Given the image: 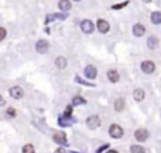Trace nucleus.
Listing matches in <instances>:
<instances>
[{
    "instance_id": "obj_19",
    "label": "nucleus",
    "mask_w": 161,
    "mask_h": 153,
    "mask_svg": "<svg viewBox=\"0 0 161 153\" xmlns=\"http://www.w3.org/2000/svg\"><path fill=\"white\" fill-rule=\"evenodd\" d=\"M151 22L154 24H161V13L160 12H155L151 14Z\"/></svg>"
},
{
    "instance_id": "obj_26",
    "label": "nucleus",
    "mask_w": 161,
    "mask_h": 153,
    "mask_svg": "<svg viewBox=\"0 0 161 153\" xmlns=\"http://www.w3.org/2000/svg\"><path fill=\"white\" fill-rule=\"evenodd\" d=\"M76 82L77 83H81V84H84V85H90V87H94V84H92V83H88V82H84V80H82L79 77H76Z\"/></svg>"
},
{
    "instance_id": "obj_3",
    "label": "nucleus",
    "mask_w": 161,
    "mask_h": 153,
    "mask_svg": "<svg viewBox=\"0 0 161 153\" xmlns=\"http://www.w3.org/2000/svg\"><path fill=\"white\" fill-rule=\"evenodd\" d=\"M108 133L112 138H121L123 136V129L117 124H112L108 129Z\"/></svg>"
},
{
    "instance_id": "obj_7",
    "label": "nucleus",
    "mask_w": 161,
    "mask_h": 153,
    "mask_svg": "<svg viewBox=\"0 0 161 153\" xmlns=\"http://www.w3.org/2000/svg\"><path fill=\"white\" fill-rule=\"evenodd\" d=\"M53 139H54L56 143H58L60 146H67V137L63 132H57V133H54Z\"/></svg>"
},
{
    "instance_id": "obj_20",
    "label": "nucleus",
    "mask_w": 161,
    "mask_h": 153,
    "mask_svg": "<svg viewBox=\"0 0 161 153\" xmlns=\"http://www.w3.org/2000/svg\"><path fill=\"white\" fill-rule=\"evenodd\" d=\"M115 109H116L117 112L123 110V109H125V100H123V99H117V100L115 102Z\"/></svg>"
},
{
    "instance_id": "obj_6",
    "label": "nucleus",
    "mask_w": 161,
    "mask_h": 153,
    "mask_svg": "<svg viewBox=\"0 0 161 153\" xmlns=\"http://www.w3.org/2000/svg\"><path fill=\"white\" fill-rule=\"evenodd\" d=\"M81 29H82L83 33L91 34L94 30V26H93V23L91 22V20H83V22L81 23Z\"/></svg>"
},
{
    "instance_id": "obj_18",
    "label": "nucleus",
    "mask_w": 161,
    "mask_h": 153,
    "mask_svg": "<svg viewBox=\"0 0 161 153\" xmlns=\"http://www.w3.org/2000/svg\"><path fill=\"white\" fill-rule=\"evenodd\" d=\"M134 98H135V100H137V102L144 100V98H145V92H144L142 89H136V90L134 92Z\"/></svg>"
},
{
    "instance_id": "obj_8",
    "label": "nucleus",
    "mask_w": 161,
    "mask_h": 153,
    "mask_svg": "<svg viewBox=\"0 0 161 153\" xmlns=\"http://www.w3.org/2000/svg\"><path fill=\"white\" fill-rule=\"evenodd\" d=\"M135 138H136L138 142H145V141L148 138V132H147L146 129H144V128L137 129V130L135 132Z\"/></svg>"
},
{
    "instance_id": "obj_5",
    "label": "nucleus",
    "mask_w": 161,
    "mask_h": 153,
    "mask_svg": "<svg viewBox=\"0 0 161 153\" xmlns=\"http://www.w3.org/2000/svg\"><path fill=\"white\" fill-rule=\"evenodd\" d=\"M141 69L146 74H151L155 70V64H154V62H151V60H145V62H142V64H141Z\"/></svg>"
},
{
    "instance_id": "obj_23",
    "label": "nucleus",
    "mask_w": 161,
    "mask_h": 153,
    "mask_svg": "<svg viewBox=\"0 0 161 153\" xmlns=\"http://www.w3.org/2000/svg\"><path fill=\"white\" fill-rule=\"evenodd\" d=\"M86 99H83L82 97H76L73 99V106H79V104H84Z\"/></svg>"
},
{
    "instance_id": "obj_30",
    "label": "nucleus",
    "mask_w": 161,
    "mask_h": 153,
    "mask_svg": "<svg viewBox=\"0 0 161 153\" xmlns=\"http://www.w3.org/2000/svg\"><path fill=\"white\" fill-rule=\"evenodd\" d=\"M54 153H67V152H66V151H64L63 148H58V149H57V151H56Z\"/></svg>"
},
{
    "instance_id": "obj_4",
    "label": "nucleus",
    "mask_w": 161,
    "mask_h": 153,
    "mask_svg": "<svg viewBox=\"0 0 161 153\" xmlns=\"http://www.w3.org/2000/svg\"><path fill=\"white\" fill-rule=\"evenodd\" d=\"M35 49H37V52L40 53V54H44L48 52V49H49V43L47 42V40L44 39H40L35 44Z\"/></svg>"
},
{
    "instance_id": "obj_16",
    "label": "nucleus",
    "mask_w": 161,
    "mask_h": 153,
    "mask_svg": "<svg viewBox=\"0 0 161 153\" xmlns=\"http://www.w3.org/2000/svg\"><path fill=\"white\" fill-rule=\"evenodd\" d=\"M68 15L67 14H50V15H47V19H46V23H49L52 20H56V19H66Z\"/></svg>"
},
{
    "instance_id": "obj_9",
    "label": "nucleus",
    "mask_w": 161,
    "mask_h": 153,
    "mask_svg": "<svg viewBox=\"0 0 161 153\" xmlns=\"http://www.w3.org/2000/svg\"><path fill=\"white\" fill-rule=\"evenodd\" d=\"M84 75L88 79H94L96 75H97V69H96L93 65H87L84 69Z\"/></svg>"
},
{
    "instance_id": "obj_28",
    "label": "nucleus",
    "mask_w": 161,
    "mask_h": 153,
    "mask_svg": "<svg viewBox=\"0 0 161 153\" xmlns=\"http://www.w3.org/2000/svg\"><path fill=\"white\" fill-rule=\"evenodd\" d=\"M63 116H67V117H71L72 116V107H67L66 110H64Z\"/></svg>"
},
{
    "instance_id": "obj_14",
    "label": "nucleus",
    "mask_w": 161,
    "mask_h": 153,
    "mask_svg": "<svg viewBox=\"0 0 161 153\" xmlns=\"http://www.w3.org/2000/svg\"><path fill=\"white\" fill-rule=\"evenodd\" d=\"M58 6L62 12H68V10L72 8V4H71L69 0H60L58 3Z\"/></svg>"
},
{
    "instance_id": "obj_33",
    "label": "nucleus",
    "mask_w": 161,
    "mask_h": 153,
    "mask_svg": "<svg viewBox=\"0 0 161 153\" xmlns=\"http://www.w3.org/2000/svg\"><path fill=\"white\" fill-rule=\"evenodd\" d=\"M144 2H145V3H148V2H151V0H144Z\"/></svg>"
},
{
    "instance_id": "obj_35",
    "label": "nucleus",
    "mask_w": 161,
    "mask_h": 153,
    "mask_svg": "<svg viewBox=\"0 0 161 153\" xmlns=\"http://www.w3.org/2000/svg\"><path fill=\"white\" fill-rule=\"evenodd\" d=\"M74 153H76V152H74Z\"/></svg>"
},
{
    "instance_id": "obj_13",
    "label": "nucleus",
    "mask_w": 161,
    "mask_h": 153,
    "mask_svg": "<svg viewBox=\"0 0 161 153\" xmlns=\"http://www.w3.org/2000/svg\"><path fill=\"white\" fill-rule=\"evenodd\" d=\"M58 123H59V126H62V127H68V126H71V124L73 123V120L71 119V117L62 116V117H59V119H58Z\"/></svg>"
},
{
    "instance_id": "obj_10",
    "label": "nucleus",
    "mask_w": 161,
    "mask_h": 153,
    "mask_svg": "<svg viewBox=\"0 0 161 153\" xmlns=\"http://www.w3.org/2000/svg\"><path fill=\"white\" fill-rule=\"evenodd\" d=\"M97 29L100 30V33H107L110 30V24L106 22V20L103 19H100L98 22H97Z\"/></svg>"
},
{
    "instance_id": "obj_21",
    "label": "nucleus",
    "mask_w": 161,
    "mask_h": 153,
    "mask_svg": "<svg viewBox=\"0 0 161 153\" xmlns=\"http://www.w3.org/2000/svg\"><path fill=\"white\" fill-rule=\"evenodd\" d=\"M130 151H131V153H145V148L144 147H141V146H131V148H130Z\"/></svg>"
},
{
    "instance_id": "obj_24",
    "label": "nucleus",
    "mask_w": 161,
    "mask_h": 153,
    "mask_svg": "<svg viewBox=\"0 0 161 153\" xmlns=\"http://www.w3.org/2000/svg\"><path fill=\"white\" fill-rule=\"evenodd\" d=\"M6 116H8L9 118H14V117L16 116V112H15V109H14V108H12V107H10V108H8V109H6Z\"/></svg>"
},
{
    "instance_id": "obj_11",
    "label": "nucleus",
    "mask_w": 161,
    "mask_h": 153,
    "mask_svg": "<svg viewBox=\"0 0 161 153\" xmlns=\"http://www.w3.org/2000/svg\"><path fill=\"white\" fill-rule=\"evenodd\" d=\"M107 77H108V80L112 82V83H116V82H119V79H120V74L116 69H110L108 72H107Z\"/></svg>"
},
{
    "instance_id": "obj_22",
    "label": "nucleus",
    "mask_w": 161,
    "mask_h": 153,
    "mask_svg": "<svg viewBox=\"0 0 161 153\" xmlns=\"http://www.w3.org/2000/svg\"><path fill=\"white\" fill-rule=\"evenodd\" d=\"M21 153H35V149H34L33 144H25L23 147V151H21Z\"/></svg>"
},
{
    "instance_id": "obj_25",
    "label": "nucleus",
    "mask_w": 161,
    "mask_h": 153,
    "mask_svg": "<svg viewBox=\"0 0 161 153\" xmlns=\"http://www.w3.org/2000/svg\"><path fill=\"white\" fill-rule=\"evenodd\" d=\"M5 37H6V29L3 28V26H0V42H2V40H4Z\"/></svg>"
},
{
    "instance_id": "obj_34",
    "label": "nucleus",
    "mask_w": 161,
    "mask_h": 153,
    "mask_svg": "<svg viewBox=\"0 0 161 153\" xmlns=\"http://www.w3.org/2000/svg\"><path fill=\"white\" fill-rule=\"evenodd\" d=\"M74 2H79V0H74Z\"/></svg>"
},
{
    "instance_id": "obj_1",
    "label": "nucleus",
    "mask_w": 161,
    "mask_h": 153,
    "mask_svg": "<svg viewBox=\"0 0 161 153\" xmlns=\"http://www.w3.org/2000/svg\"><path fill=\"white\" fill-rule=\"evenodd\" d=\"M86 124H87V127L91 129H96L101 126V119L98 116H91L87 118V120H86Z\"/></svg>"
},
{
    "instance_id": "obj_32",
    "label": "nucleus",
    "mask_w": 161,
    "mask_h": 153,
    "mask_svg": "<svg viewBox=\"0 0 161 153\" xmlns=\"http://www.w3.org/2000/svg\"><path fill=\"white\" fill-rule=\"evenodd\" d=\"M107 153H119V152H117V151H115V149H110V151L107 152Z\"/></svg>"
},
{
    "instance_id": "obj_27",
    "label": "nucleus",
    "mask_w": 161,
    "mask_h": 153,
    "mask_svg": "<svg viewBox=\"0 0 161 153\" xmlns=\"http://www.w3.org/2000/svg\"><path fill=\"white\" fill-rule=\"evenodd\" d=\"M127 4H128V2H125V3H122V4H116V5L112 6V9H115V10H120V9L125 8Z\"/></svg>"
},
{
    "instance_id": "obj_31",
    "label": "nucleus",
    "mask_w": 161,
    "mask_h": 153,
    "mask_svg": "<svg viewBox=\"0 0 161 153\" xmlns=\"http://www.w3.org/2000/svg\"><path fill=\"white\" fill-rule=\"evenodd\" d=\"M4 104H5V99L0 96V106H4Z\"/></svg>"
},
{
    "instance_id": "obj_2",
    "label": "nucleus",
    "mask_w": 161,
    "mask_h": 153,
    "mask_svg": "<svg viewBox=\"0 0 161 153\" xmlns=\"http://www.w3.org/2000/svg\"><path fill=\"white\" fill-rule=\"evenodd\" d=\"M9 94H10V97L14 98V99H21V98H23V96H24V90H23V88H21V87L15 85V87H12V88L9 89Z\"/></svg>"
},
{
    "instance_id": "obj_29",
    "label": "nucleus",
    "mask_w": 161,
    "mask_h": 153,
    "mask_svg": "<svg viewBox=\"0 0 161 153\" xmlns=\"http://www.w3.org/2000/svg\"><path fill=\"white\" fill-rule=\"evenodd\" d=\"M107 147H108V144H104V146H102V147H100L98 149H97V153H101V152H103Z\"/></svg>"
},
{
    "instance_id": "obj_17",
    "label": "nucleus",
    "mask_w": 161,
    "mask_h": 153,
    "mask_svg": "<svg viewBox=\"0 0 161 153\" xmlns=\"http://www.w3.org/2000/svg\"><path fill=\"white\" fill-rule=\"evenodd\" d=\"M157 45H159V39L156 37H150L147 40V47L150 49H156Z\"/></svg>"
},
{
    "instance_id": "obj_15",
    "label": "nucleus",
    "mask_w": 161,
    "mask_h": 153,
    "mask_svg": "<svg viewBox=\"0 0 161 153\" xmlns=\"http://www.w3.org/2000/svg\"><path fill=\"white\" fill-rule=\"evenodd\" d=\"M56 67L58 69H64L67 67V59L64 58V57H58L56 59Z\"/></svg>"
},
{
    "instance_id": "obj_12",
    "label": "nucleus",
    "mask_w": 161,
    "mask_h": 153,
    "mask_svg": "<svg viewBox=\"0 0 161 153\" xmlns=\"http://www.w3.org/2000/svg\"><path fill=\"white\" fill-rule=\"evenodd\" d=\"M132 32H134V34H135L136 37H142V35L145 34V32H146V29H145V26L141 25V24H136V25H134Z\"/></svg>"
}]
</instances>
